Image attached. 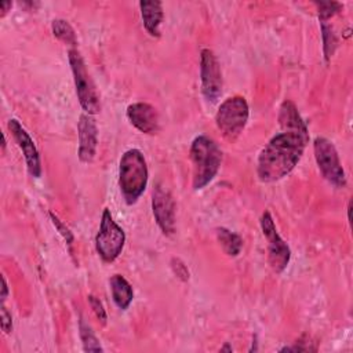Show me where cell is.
Wrapping results in <instances>:
<instances>
[{"instance_id":"1","label":"cell","mask_w":353,"mask_h":353,"mask_svg":"<svg viewBox=\"0 0 353 353\" xmlns=\"http://www.w3.org/2000/svg\"><path fill=\"white\" fill-rule=\"evenodd\" d=\"M281 131L276 134L258 156L256 174L262 182H274L287 176L299 163L309 142L306 123L294 102L285 99L279 112Z\"/></svg>"},{"instance_id":"2","label":"cell","mask_w":353,"mask_h":353,"mask_svg":"<svg viewBox=\"0 0 353 353\" xmlns=\"http://www.w3.org/2000/svg\"><path fill=\"white\" fill-rule=\"evenodd\" d=\"M189 153L193 168L192 186L194 190H200L218 174L222 161V152L212 138L199 135L193 139Z\"/></svg>"},{"instance_id":"3","label":"cell","mask_w":353,"mask_h":353,"mask_svg":"<svg viewBox=\"0 0 353 353\" xmlns=\"http://www.w3.org/2000/svg\"><path fill=\"white\" fill-rule=\"evenodd\" d=\"M149 171L139 149H128L119 164V186L127 204H135L148 186Z\"/></svg>"},{"instance_id":"4","label":"cell","mask_w":353,"mask_h":353,"mask_svg":"<svg viewBox=\"0 0 353 353\" xmlns=\"http://www.w3.org/2000/svg\"><path fill=\"white\" fill-rule=\"evenodd\" d=\"M68 57H69V63L73 73L76 94H77L80 106L83 108L84 113H88V114L98 113L101 110L99 95L90 73L87 72L81 54L79 52V50L70 48L68 51Z\"/></svg>"},{"instance_id":"5","label":"cell","mask_w":353,"mask_h":353,"mask_svg":"<svg viewBox=\"0 0 353 353\" xmlns=\"http://www.w3.org/2000/svg\"><path fill=\"white\" fill-rule=\"evenodd\" d=\"M250 116V108L244 97L234 95L225 99L215 114V124L222 135L234 141L244 130Z\"/></svg>"},{"instance_id":"6","label":"cell","mask_w":353,"mask_h":353,"mask_svg":"<svg viewBox=\"0 0 353 353\" xmlns=\"http://www.w3.org/2000/svg\"><path fill=\"white\" fill-rule=\"evenodd\" d=\"M125 243L124 230L113 221L109 208H105L101 216L99 230L95 236V248L103 262H113L123 251Z\"/></svg>"},{"instance_id":"7","label":"cell","mask_w":353,"mask_h":353,"mask_svg":"<svg viewBox=\"0 0 353 353\" xmlns=\"http://www.w3.org/2000/svg\"><path fill=\"white\" fill-rule=\"evenodd\" d=\"M313 150L317 167L323 176L334 186H345V171L339 161V156L334 143L324 137H316L313 141Z\"/></svg>"},{"instance_id":"8","label":"cell","mask_w":353,"mask_h":353,"mask_svg":"<svg viewBox=\"0 0 353 353\" xmlns=\"http://www.w3.org/2000/svg\"><path fill=\"white\" fill-rule=\"evenodd\" d=\"M261 229L263 236L268 240V259L270 263V268L276 273H281L290 263L291 259V250L288 244L280 237L277 233V229L274 226L273 218L269 211H263L261 215Z\"/></svg>"},{"instance_id":"9","label":"cell","mask_w":353,"mask_h":353,"mask_svg":"<svg viewBox=\"0 0 353 353\" xmlns=\"http://www.w3.org/2000/svg\"><path fill=\"white\" fill-rule=\"evenodd\" d=\"M201 94L208 102H216L222 94V72L214 51L203 48L200 52Z\"/></svg>"},{"instance_id":"10","label":"cell","mask_w":353,"mask_h":353,"mask_svg":"<svg viewBox=\"0 0 353 353\" xmlns=\"http://www.w3.org/2000/svg\"><path fill=\"white\" fill-rule=\"evenodd\" d=\"M152 211L154 221L164 234L175 232V203L171 193L157 183L152 196Z\"/></svg>"},{"instance_id":"11","label":"cell","mask_w":353,"mask_h":353,"mask_svg":"<svg viewBox=\"0 0 353 353\" xmlns=\"http://www.w3.org/2000/svg\"><path fill=\"white\" fill-rule=\"evenodd\" d=\"M8 130L12 134L18 148L21 149L28 171L33 178H40L41 175V160L39 150L29 135V132L22 127V124L17 119H10L8 120Z\"/></svg>"},{"instance_id":"12","label":"cell","mask_w":353,"mask_h":353,"mask_svg":"<svg viewBox=\"0 0 353 353\" xmlns=\"http://www.w3.org/2000/svg\"><path fill=\"white\" fill-rule=\"evenodd\" d=\"M79 149L77 156L81 163H91L97 154L98 146V128L92 114L83 113L77 123Z\"/></svg>"},{"instance_id":"13","label":"cell","mask_w":353,"mask_h":353,"mask_svg":"<svg viewBox=\"0 0 353 353\" xmlns=\"http://www.w3.org/2000/svg\"><path fill=\"white\" fill-rule=\"evenodd\" d=\"M127 117L130 123L143 134L153 135L160 130L159 112L148 102H135L128 105Z\"/></svg>"},{"instance_id":"14","label":"cell","mask_w":353,"mask_h":353,"mask_svg":"<svg viewBox=\"0 0 353 353\" xmlns=\"http://www.w3.org/2000/svg\"><path fill=\"white\" fill-rule=\"evenodd\" d=\"M139 8L146 32L152 37H160V25L164 15L161 3L159 0H142Z\"/></svg>"},{"instance_id":"15","label":"cell","mask_w":353,"mask_h":353,"mask_svg":"<svg viewBox=\"0 0 353 353\" xmlns=\"http://www.w3.org/2000/svg\"><path fill=\"white\" fill-rule=\"evenodd\" d=\"M109 285L114 305L119 309L125 310L134 299V291L131 284L121 274H113L109 280Z\"/></svg>"},{"instance_id":"16","label":"cell","mask_w":353,"mask_h":353,"mask_svg":"<svg viewBox=\"0 0 353 353\" xmlns=\"http://www.w3.org/2000/svg\"><path fill=\"white\" fill-rule=\"evenodd\" d=\"M216 239L226 255L237 256L240 254L241 247H243V240L237 233H234L226 228H218Z\"/></svg>"},{"instance_id":"17","label":"cell","mask_w":353,"mask_h":353,"mask_svg":"<svg viewBox=\"0 0 353 353\" xmlns=\"http://www.w3.org/2000/svg\"><path fill=\"white\" fill-rule=\"evenodd\" d=\"M52 34L65 44L76 46V33L72 25L65 19H54L51 23Z\"/></svg>"},{"instance_id":"18","label":"cell","mask_w":353,"mask_h":353,"mask_svg":"<svg viewBox=\"0 0 353 353\" xmlns=\"http://www.w3.org/2000/svg\"><path fill=\"white\" fill-rule=\"evenodd\" d=\"M79 331H80V338L83 342V349L85 352H102L103 350L98 338L92 332L91 327L88 324H85V321L83 319H80V321H79Z\"/></svg>"},{"instance_id":"19","label":"cell","mask_w":353,"mask_h":353,"mask_svg":"<svg viewBox=\"0 0 353 353\" xmlns=\"http://www.w3.org/2000/svg\"><path fill=\"white\" fill-rule=\"evenodd\" d=\"M321 25V33H323V48H324V57L325 59L328 61L335 48H336V44H338V40H336V36L332 30V28L327 23V22H320Z\"/></svg>"},{"instance_id":"20","label":"cell","mask_w":353,"mask_h":353,"mask_svg":"<svg viewBox=\"0 0 353 353\" xmlns=\"http://www.w3.org/2000/svg\"><path fill=\"white\" fill-rule=\"evenodd\" d=\"M319 11L320 22H327L331 17L338 14L342 10V4L336 1H316L314 3Z\"/></svg>"},{"instance_id":"21","label":"cell","mask_w":353,"mask_h":353,"mask_svg":"<svg viewBox=\"0 0 353 353\" xmlns=\"http://www.w3.org/2000/svg\"><path fill=\"white\" fill-rule=\"evenodd\" d=\"M50 218H51V222H52V225L55 226V229L59 232V234L62 236V239L66 241V244H68L69 248H70L72 244H73V240H74L73 233L70 232V229H69L54 212H50Z\"/></svg>"},{"instance_id":"22","label":"cell","mask_w":353,"mask_h":353,"mask_svg":"<svg viewBox=\"0 0 353 353\" xmlns=\"http://www.w3.org/2000/svg\"><path fill=\"white\" fill-rule=\"evenodd\" d=\"M171 269L174 272V274L182 280V281H188L189 277H190V273H189V269L188 266L179 259V258H171Z\"/></svg>"},{"instance_id":"23","label":"cell","mask_w":353,"mask_h":353,"mask_svg":"<svg viewBox=\"0 0 353 353\" xmlns=\"http://www.w3.org/2000/svg\"><path fill=\"white\" fill-rule=\"evenodd\" d=\"M88 302H90V306H91L92 312L95 313L97 319L101 320L102 324H106L108 316H106V310H105L102 302L97 296H94V295H88Z\"/></svg>"},{"instance_id":"24","label":"cell","mask_w":353,"mask_h":353,"mask_svg":"<svg viewBox=\"0 0 353 353\" xmlns=\"http://www.w3.org/2000/svg\"><path fill=\"white\" fill-rule=\"evenodd\" d=\"M281 352H284V350H298V352H305V350H316V347L314 346H310V342H309V339H306L305 341V335L302 336V338H299L298 341H296V343L294 345V346H285V347H281L280 349Z\"/></svg>"},{"instance_id":"25","label":"cell","mask_w":353,"mask_h":353,"mask_svg":"<svg viewBox=\"0 0 353 353\" xmlns=\"http://www.w3.org/2000/svg\"><path fill=\"white\" fill-rule=\"evenodd\" d=\"M1 330L6 334H10L12 331V316L7 310L4 303H1Z\"/></svg>"},{"instance_id":"26","label":"cell","mask_w":353,"mask_h":353,"mask_svg":"<svg viewBox=\"0 0 353 353\" xmlns=\"http://www.w3.org/2000/svg\"><path fill=\"white\" fill-rule=\"evenodd\" d=\"M7 295H8V287H7L6 277L3 276V277H1V295H0V298H1V303H4V301H6Z\"/></svg>"},{"instance_id":"27","label":"cell","mask_w":353,"mask_h":353,"mask_svg":"<svg viewBox=\"0 0 353 353\" xmlns=\"http://www.w3.org/2000/svg\"><path fill=\"white\" fill-rule=\"evenodd\" d=\"M11 7H12V3L11 1H1L0 3V11H1V17H4L10 10H11Z\"/></svg>"},{"instance_id":"28","label":"cell","mask_w":353,"mask_h":353,"mask_svg":"<svg viewBox=\"0 0 353 353\" xmlns=\"http://www.w3.org/2000/svg\"><path fill=\"white\" fill-rule=\"evenodd\" d=\"M222 350H228V352H232L233 349H232V346H229L228 343H225V346H222V347H221V352H222Z\"/></svg>"}]
</instances>
